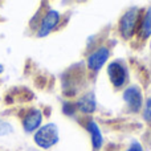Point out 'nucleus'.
Segmentation results:
<instances>
[{"mask_svg":"<svg viewBox=\"0 0 151 151\" xmlns=\"http://www.w3.org/2000/svg\"><path fill=\"white\" fill-rule=\"evenodd\" d=\"M35 142L41 149H49L58 142V127L55 123H48L37 130L35 134Z\"/></svg>","mask_w":151,"mask_h":151,"instance_id":"f257e3e1","label":"nucleus"},{"mask_svg":"<svg viewBox=\"0 0 151 151\" xmlns=\"http://www.w3.org/2000/svg\"><path fill=\"white\" fill-rule=\"evenodd\" d=\"M137 21H138V8H130L122 16L119 23V29H121V33L126 39L133 36L134 31L137 28Z\"/></svg>","mask_w":151,"mask_h":151,"instance_id":"f03ea898","label":"nucleus"},{"mask_svg":"<svg viewBox=\"0 0 151 151\" xmlns=\"http://www.w3.org/2000/svg\"><path fill=\"white\" fill-rule=\"evenodd\" d=\"M107 73H109L110 81L115 88H119L123 83L126 82V78H127V72L126 68L118 61H113L109 66H107Z\"/></svg>","mask_w":151,"mask_h":151,"instance_id":"7ed1b4c3","label":"nucleus"},{"mask_svg":"<svg viewBox=\"0 0 151 151\" xmlns=\"http://www.w3.org/2000/svg\"><path fill=\"white\" fill-rule=\"evenodd\" d=\"M123 99L126 101L129 109L134 113L139 111V109L142 107V102H143L142 101L141 90L137 86H130V88L126 89L125 93H123Z\"/></svg>","mask_w":151,"mask_h":151,"instance_id":"20e7f679","label":"nucleus"},{"mask_svg":"<svg viewBox=\"0 0 151 151\" xmlns=\"http://www.w3.org/2000/svg\"><path fill=\"white\" fill-rule=\"evenodd\" d=\"M58 20H60V13L57 11H49V12L45 15V17L42 19L41 21V25H40V29H39V37H44V36H48L50 32L53 31L56 25H57Z\"/></svg>","mask_w":151,"mask_h":151,"instance_id":"39448f33","label":"nucleus"},{"mask_svg":"<svg viewBox=\"0 0 151 151\" xmlns=\"http://www.w3.org/2000/svg\"><path fill=\"white\" fill-rule=\"evenodd\" d=\"M109 58V50L106 48H99L94 53H91L88 58V66L91 70L97 72L105 65V63Z\"/></svg>","mask_w":151,"mask_h":151,"instance_id":"423d86ee","label":"nucleus"},{"mask_svg":"<svg viewBox=\"0 0 151 151\" xmlns=\"http://www.w3.org/2000/svg\"><path fill=\"white\" fill-rule=\"evenodd\" d=\"M41 119H42V115L39 110H32V111H29L28 114H27V117L24 118V122H23L24 130H25L27 133L35 131L40 126Z\"/></svg>","mask_w":151,"mask_h":151,"instance_id":"0eeeda50","label":"nucleus"},{"mask_svg":"<svg viewBox=\"0 0 151 151\" xmlns=\"http://www.w3.org/2000/svg\"><path fill=\"white\" fill-rule=\"evenodd\" d=\"M77 107L82 113H93L96 109V98L93 93H88L83 97H81L77 102Z\"/></svg>","mask_w":151,"mask_h":151,"instance_id":"6e6552de","label":"nucleus"},{"mask_svg":"<svg viewBox=\"0 0 151 151\" xmlns=\"http://www.w3.org/2000/svg\"><path fill=\"white\" fill-rule=\"evenodd\" d=\"M89 133H90L91 135V142H93V146L96 147V149H99V147L102 146V134H101V130H99V127L97 126L96 122H89Z\"/></svg>","mask_w":151,"mask_h":151,"instance_id":"1a4fd4ad","label":"nucleus"},{"mask_svg":"<svg viewBox=\"0 0 151 151\" xmlns=\"http://www.w3.org/2000/svg\"><path fill=\"white\" fill-rule=\"evenodd\" d=\"M141 33L143 37H149L151 35V7L147 9L146 15H145L142 28H141Z\"/></svg>","mask_w":151,"mask_h":151,"instance_id":"9d476101","label":"nucleus"},{"mask_svg":"<svg viewBox=\"0 0 151 151\" xmlns=\"http://www.w3.org/2000/svg\"><path fill=\"white\" fill-rule=\"evenodd\" d=\"M11 131H12V126L7 122L0 121V135H7V134H9Z\"/></svg>","mask_w":151,"mask_h":151,"instance_id":"9b49d317","label":"nucleus"},{"mask_svg":"<svg viewBox=\"0 0 151 151\" xmlns=\"http://www.w3.org/2000/svg\"><path fill=\"white\" fill-rule=\"evenodd\" d=\"M143 117L147 122H151V98L147 99L146 106H145V111H143Z\"/></svg>","mask_w":151,"mask_h":151,"instance_id":"f8f14e48","label":"nucleus"},{"mask_svg":"<svg viewBox=\"0 0 151 151\" xmlns=\"http://www.w3.org/2000/svg\"><path fill=\"white\" fill-rule=\"evenodd\" d=\"M127 151H143V150H142V146H141V145L135 142V143H133L130 147H129Z\"/></svg>","mask_w":151,"mask_h":151,"instance_id":"ddd939ff","label":"nucleus"},{"mask_svg":"<svg viewBox=\"0 0 151 151\" xmlns=\"http://www.w3.org/2000/svg\"><path fill=\"white\" fill-rule=\"evenodd\" d=\"M3 72V65H0V73Z\"/></svg>","mask_w":151,"mask_h":151,"instance_id":"4468645a","label":"nucleus"}]
</instances>
